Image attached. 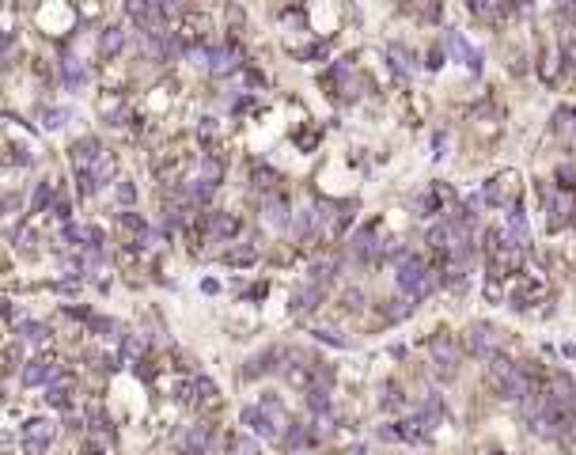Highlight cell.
Segmentation results:
<instances>
[{"instance_id":"obj_1","label":"cell","mask_w":576,"mask_h":455,"mask_svg":"<svg viewBox=\"0 0 576 455\" xmlns=\"http://www.w3.org/2000/svg\"><path fill=\"white\" fill-rule=\"evenodd\" d=\"M432 273H436V269H429L417 254H406L402 262H398V273H395V277H398V289H402V292L425 296V292L436 289V277H432Z\"/></svg>"},{"instance_id":"obj_2","label":"cell","mask_w":576,"mask_h":455,"mask_svg":"<svg viewBox=\"0 0 576 455\" xmlns=\"http://www.w3.org/2000/svg\"><path fill=\"white\" fill-rule=\"evenodd\" d=\"M50 440H53V425L46 417H31L23 425V451L27 455H46L50 451Z\"/></svg>"},{"instance_id":"obj_3","label":"cell","mask_w":576,"mask_h":455,"mask_svg":"<svg viewBox=\"0 0 576 455\" xmlns=\"http://www.w3.org/2000/svg\"><path fill=\"white\" fill-rule=\"evenodd\" d=\"M467 346H470V353H478L481 360H486V357H493L497 346H500V330H497V327H486V322H474V327H470V338H467Z\"/></svg>"},{"instance_id":"obj_4","label":"cell","mask_w":576,"mask_h":455,"mask_svg":"<svg viewBox=\"0 0 576 455\" xmlns=\"http://www.w3.org/2000/svg\"><path fill=\"white\" fill-rule=\"evenodd\" d=\"M429 357L436 360V365H444V372H451V368L459 365L462 349H459V341H455L451 334H440V338L429 341Z\"/></svg>"},{"instance_id":"obj_5","label":"cell","mask_w":576,"mask_h":455,"mask_svg":"<svg viewBox=\"0 0 576 455\" xmlns=\"http://www.w3.org/2000/svg\"><path fill=\"white\" fill-rule=\"evenodd\" d=\"M542 198H546V224L550 228H561L565 220H569V212H576L572 201L565 198L561 190H542Z\"/></svg>"},{"instance_id":"obj_6","label":"cell","mask_w":576,"mask_h":455,"mask_svg":"<svg viewBox=\"0 0 576 455\" xmlns=\"http://www.w3.org/2000/svg\"><path fill=\"white\" fill-rule=\"evenodd\" d=\"M512 198H516V175H500L497 182H489V186H486V201H489V205H497V209L512 205Z\"/></svg>"},{"instance_id":"obj_7","label":"cell","mask_w":576,"mask_h":455,"mask_svg":"<svg viewBox=\"0 0 576 455\" xmlns=\"http://www.w3.org/2000/svg\"><path fill=\"white\" fill-rule=\"evenodd\" d=\"M53 379H57V365H53V360H46V357L31 360V365L23 368V383H27V387H39V383H53Z\"/></svg>"},{"instance_id":"obj_8","label":"cell","mask_w":576,"mask_h":455,"mask_svg":"<svg viewBox=\"0 0 576 455\" xmlns=\"http://www.w3.org/2000/svg\"><path fill=\"white\" fill-rule=\"evenodd\" d=\"M99 156H103V152H99V141H95V137H83V141L72 144V163H76V171H88V167L95 163Z\"/></svg>"},{"instance_id":"obj_9","label":"cell","mask_w":576,"mask_h":455,"mask_svg":"<svg viewBox=\"0 0 576 455\" xmlns=\"http://www.w3.org/2000/svg\"><path fill=\"white\" fill-rule=\"evenodd\" d=\"M205 224L212 231V239H231L239 231V220L231 212H212V217H205Z\"/></svg>"},{"instance_id":"obj_10","label":"cell","mask_w":576,"mask_h":455,"mask_svg":"<svg viewBox=\"0 0 576 455\" xmlns=\"http://www.w3.org/2000/svg\"><path fill=\"white\" fill-rule=\"evenodd\" d=\"M448 46H451V53H455V57H462V61H467V69H474V72L481 69V53L474 50V46H470L467 39H462V34H451Z\"/></svg>"},{"instance_id":"obj_11","label":"cell","mask_w":576,"mask_h":455,"mask_svg":"<svg viewBox=\"0 0 576 455\" xmlns=\"http://www.w3.org/2000/svg\"><path fill=\"white\" fill-rule=\"evenodd\" d=\"M352 254L360 258V262H368V258L379 254V243H376V228H364L357 231V239H352Z\"/></svg>"},{"instance_id":"obj_12","label":"cell","mask_w":576,"mask_h":455,"mask_svg":"<svg viewBox=\"0 0 576 455\" xmlns=\"http://www.w3.org/2000/svg\"><path fill=\"white\" fill-rule=\"evenodd\" d=\"M46 402L57 406V410H69V406H72L69 383H64V379H53V383H46Z\"/></svg>"},{"instance_id":"obj_13","label":"cell","mask_w":576,"mask_h":455,"mask_svg":"<svg viewBox=\"0 0 576 455\" xmlns=\"http://www.w3.org/2000/svg\"><path fill=\"white\" fill-rule=\"evenodd\" d=\"M125 46V34L118 31V27H110V31H103V39H99V50L107 53V57H114V53H122Z\"/></svg>"},{"instance_id":"obj_14","label":"cell","mask_w":576,"mask_h":455,"mask_svg":"<svg viewBox=\"0 0 576 455\" xmlns=\"http://www.w3.org/2000/svg\"><path fill=\"white\" fill-rule=\"evenodd\" d=\"M319 300H322V285H315V281H311V289L296 292L292 308H296V311H311V308H315V304H319Z\"/></svg>"},{"instance_id":"obj_15","label":"cell","mask_w":576,"mask_h":455,"mask_svg":"<svg viewBox=\"0 0 576 455\" xmlns=\"http://www.w3.org/2000/svg\"><path fill=\"white\" fill-rule=\"evenodd\" d=\"M266 220H269V224H277V228H284V224H288V205H284L281 198L266 205Z\"/></svg>"},{"instance_id":"obj_16","label":"cell","mask_w":576,"mask_h":455,"mask_svg":"<svg viewBox=\"0 0 576 455\" xmlns=\"http://www.w3.org/2000/svg\"><path fill=\"white\" fill-rule=\"evenodd\" d=\"M64 80H69V88H76V83H88V69L76 61H64Z\"/></svg>"},{"instance_id":"obj_17","label":"cell","mask_w":576,"mask_h":455,"mask_svg":"<svg viewBox=\"0 0 576 455\" xmlns=\"http://www.w3.org/2000/svg\"><path fill=\"white\" fill-rule=\"evenodd\" d=\"M20 334H23V341H31V346H39V341H46V327H42V322H23Z\"/></svg>"},{"instance_id":"obj_18","label":"cell","mask_w":576,"mask_h":455,"mask_svg":"<svg viewBox=\"0 0 576 455\" xmlns=\"http://www.w3.org/2000/svg\"><path fill=\"white\" fill-rule=\"evenodd\" d=\"M220 175H224V167H220L217 160H201V182H212V186H217Z\"/></svg>"},{"instance_id":"obj_19","label":"cell","mask_w":576,"mask_h":455,"mask_svg":"<svg viewBox=\"0 0 576 455\" xmlns=\"http://www.w3.org/2000/svg\"><path fill=\"white\" fill-rule=\"evenodd\" d=\"M308 402H311V410H330V395H327V387H311L308 391Z\"/></svg>"},{"instance_id":"obj_20","label":"cell","mask_w":576,"mask_h":455,"mask_svg":"<svg viewBox=\"0 0 576 455\" xmlns=\"http://www.w3.org/2000/svg\"><path fill=\"white\" fill-rule=\"evenodd\" d=\"M231 451H235V455H258V440H250V436H235V440H231Z\"/></svg>"},{"instance_id":"obj_21","label":"cell","mask_w":576,"mask_h":455,"mask_svg":"<svg viewBox=\"0 0 576 455\" xmlns=\"http://www.w3.org/2000/svg\"><path fill=\"white\" fill-rule=\"evenodd\" d=\"M334 269H338L334 262H319V266L311 269V281H315V285H327L330 277H334Z\"/></svg>"},{"instance_id":"obj_22","label":"cell","mask_w":576,"mask_h":455,"mask_svg":"<svg viewBox=\"0 0 576 455\" xmlns=\"http://www.w3.org/2000/svg\"><path fill=\"white\" fill-rule=\"evenodd\" d=\"M64 118H69V114L53 107V110H46V114H42V125H46V129H61V125H64Z\"/></svg>"},{"instance_id":"obj_23","label":"cell","mask_w":576,"mask_h":455,"mask_svg":"<svg viewBox=\"0 0 576 455\" xmlns=\"http://www.w3.org/2000/svg\"><path fill=\"white\" fill-rule=\"evenodd\" d=\"M193 391H198L201 402H217V387H212L209 379H198V383H193Z\"/></svg>"},{"instance_id":"obj_24","label":"cell","mask_w":576,"mask_h":455,"mask_svg":"<svg viewBox=\"0 0 576 455\" xmlns=\"http://www.w3.org/2000/svg\"><path fill=\"white\" fill-rule=\"evenodd\" d=\"M122 228H125V231H137V236H144V231H148V228H144V220H141V217H133V212H122Z\"/></svg>"},{"instance_id":"obj_25","label":"cell","mask_w":576,"mask_h":455,"mask_svg":"<svg viewBox=\"0 0 576 455\" xmlns=\"http://www.w3.org/2000/svg\"><path fill=\"white\" fill-rule=\"evenodd\" d=\"M228 262H235V266L254 262V247H239V250H231V254H228Z\"/></svg>"},{"instance_id":"obj_26","label":"cell","mask_w":576,"mask_h":455,"mask_svg":"<svg viewBox=\"0 0 576 455\" xmlns=\"http://www.w3.org/2000/svg\"><path fill=\"white\" fill-rule=\"evenodd\" d=\"M413 308L406 300H391V308H387V319H406V315H410Z\"/></svg>"},{"instance_id":"obj_27","label":"cell","mask_w":576,"mask_h":455,"mask_svg":"<svg viewBox=\"0 0 576 455\" xmlns=\"http://www.w3.org/2000/svg\"><path fill=\"white\" fill-rule=\"evenodd\" d=\"M156 4H160L163 15H174V12H182V8H186V0H156Z\"/></svg>"},{"instance_id":"obj_28","label":"cell","mask_w":576,"mask_h":455,"mask_svg":"<svg viewBox=\"0 0 576 455\" xmlns=\"http://www.w3.org/2000/svg\"><path fill=\"white\" fill-rule=\"evenodd\" d=\"M315 334H319V341H330V346H338V349H345V346H349L345 338H338V334H330V330H315Z\"/></svg>"},{"instance_id":"obj_29","label":"cell","mask_w":576,"mask_h":455,"mask_svg":"<svg viewBox=\"0 0 576 455\" xmlns=\"http://www.w3.org/2000/svg\"><path fill=\"white\" fill-rule=\"evenodd\" d=\"M53 198V190H50V182H42V186H39V193H34V209H42L46 205V201H50Z\"/></svg>"},{"instance_id":"obj_30","label":"cell","mask_w":576,"mask_h":455,"mask_svg":"<svg viewBox=\"0 0 576 455\" xmlns=\"http://www.w3.org/2000/svg\"><path fill=\"white\" fill-rule=\"evenodd\" d=\"M254 179H258L254 186H262V190H266L269 182H273V171H269V167H258V171H254Z\"/></svg>"},{"instance_id":"obj_31","label":"cell","mask_w":576,"mask_h":455,"mask_svg":"<svg viewBox=\"0 0 576 455\" xmlns=\"http://www.w3.org/2000/svg\"><path fill=\"white\" fill-rule=\"evenodd\" d=\"M133 198H137V190L129 186V182H122V186H118V201H122V205H129Z\"/></svg>"}]
</instances>
